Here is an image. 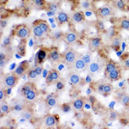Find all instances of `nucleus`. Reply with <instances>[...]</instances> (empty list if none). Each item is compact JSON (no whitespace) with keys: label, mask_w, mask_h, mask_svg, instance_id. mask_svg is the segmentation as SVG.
Returning a JSON list of instances; mask_svg holds the SVG:
<instances>
[{"label":"nucleus","mask_w":129,"mask_h":129,"mask_svg":"<svg viewBox=\"0 0 129 129\" xmlns=\"http://www.w3.org/2000/svg\"><path fill=\"white\" fill-rule=\"evenodd\" d=\"M78 54H79L74 49L69 47L66 48L64 52L62 54V62L70 69L73 64Z\"/></svg>","instance_id":"nucleus-1"},{"label":"nucleus","mask_w":129,"mask_h":129,"mask_svg":"<svg viewBox=\"0 0 129 129\" xmlns=\"http://www.w3.org/2000/svg\"><path fill=\"white\" fill-rule=\"evenodd\" d=\"M19 78L14 73V72H9L3 76L2 83L3 87L7 88H12L14 87L19 81Z\"/></svg>","instance_id":"nucleus-2"},{"label":"nucleus","mask_w":129,"mask_h":129,"mask_svg":"<svg viewBox=\"0 0 129 129\" xmlns=\"http://www.w3.org/2000/svg\"><path fill=\"white\" fill-rule=\"evenodd\" d=\"M105 63L106 62L103 59H98L92 61L87 68L88 74L91 75H95L100 73V71H101V70L105 68Z\"/></svg>","instance_id":"nucleus-3"},{"label":"nucleus","mask_w":129,"mask_h":129,"mask_svg":"<svg viewBox=\"0 0 129 129\" xmlns=\"http://www.w3.org/2000/svg\"><path fill=\"white\" fill-rule=\"evenodd\" d=\"M31 30L26 25L22 24V25H18L15 30V35L21 39V40H25L30 35Z\"/></svg>","instance_id":"nucleus-4"},{"label":"nucleus","mask_w":129,"mask_h":129,"mask_svg":"<svg viewBox=\"0 0 129 129\" xmlns=\"http://www.w3.org/2000/svg\"><path fill=\"white\" fill-rule=\"evenodd\" d=\"M114 12V9L109 5H105L96 10V14L100 18H105L110 16Z\"/></svg>","instance_id":"nucleus-5"},{"label":"nucleus","mask_w":129,"mask_h":129,"mask_svg":"<svg viewBox=\"0 0 129 129\" xmlns=\"http://www.w3.org/2000/svg\"><path fill=\"white\" fill-rule=\"evenodd\" d=\"M87 65L85 64L84 61L83 60L82 56L79 54L78 56H77L75 61L74 62L72 67L70 68V69H73V70H74V71L79 72L80 71H84L85 69H87Z\"/></svg>","instance_id":"nucleus-6"},{"label":"nucleus","mask_w":129,"mask_h":129,"mask_svg":"<svg viewBox=\"0 0 129 129\" xmlns=\"http://www.w3.org/2000/svg\"><path fill=\"white\" fill-rule=\"evenodd\" d=\"M79 39V34L76 31H69L64 34L63 41L68 45H72L76 43Z\"/></svg>","instance_id":"nucleus-7"},{"label":"nucleus","mask_w":129,"mask_h":129,"mask_svg":"<svg viewBox=\"0 0 129 129\" xmlns=\"http://www.w3.org/2000/svg\"><path fill=\"white\" fill-rule=\"evenodd\" d=\"M67 78L70 83L73 85H79L81 81V78L78 72L73 69H70L67 75Z\"/></svg>","instance_id":"nucleus-8"},{"label":"nucleus","mask_w":129,"mask_h":129,"mask_svg":"<svg viewBox=\"0 0 129 129\" xmlns=\"http://www.w3.org/2000/svg\"><path fill=\"white\" fill-rule=\"evenodd\" d=\"M29 69V63H27V62H24V63L19 64L13 72L17 76L20 78L21 77L23 76L24 75L27 74Z\"/></svg>","instance_id":"nucleus-9"},{"label":"nucleus","mask_w":129,"mask_h":129,"mask_svg":"<svg viewBox=\"0 0 129 129\" xmlns=\"http://www.w3.org/2000/svg\"><path fill=\"white\" fill-rule=\"evenodd\" d=\"M102 40L100 38H93L88 40V47L92 51L98 50L102 46Z\"/></svg>","instance_id":"nucleus-10"},{"label":"nucleus","mask_w":129,"mask_h":129,"mask_svg":"<svg viewBox=\"0 0 129 129\" xmlns=\"http://www.w3.org/2000/svg\"><path fill=\"white\" fill-rule=\"evenodd\" d=\"M32 32L33 34H34V38L36 40H39V41L45 40L46 38V36H47V34H45L44 32H43L42 30L40 28V26L37 25L36 23L33 25V26H32Z\"/></svg>","instance_id":"nucleus-11"},{"label":"nucleus","mask_w":129,"mask_h":129,"mask_svg":"<svg viewBox=\"0 0 129 129\" xmlns=\"http://www.w3.org/2000/svg\"><path fill=\"white\" fill-rule=\"evenodd\" d=\"M71 103H72L73 110H74L75 111H79V110H82L83 109L85 103H86V101H85V98L80 97V98H78L73 101H72Z\"/></svg>","instance_id":"nucleus-12"},{"label":"nucleus","mask_w":129,"mask_h":129,"mask_svg":"<svg viewBox=\"0 0 129 129\" xmlns=\"http://www.w3.org/2000/svg\"><path fill=\"white\" fill-rule=\"evenodd\" d=\"M34 116V113L33 110L29 107H25L20 112V117L25 121H30L33 119Z\"/></svg>","instance_id":"nucleus-13"},{"label":"nucleus","mask_w":129,"mask_h":129,"mask_svg":"<svg viewBox=\"0 0 129 129\" xmlns=\"http://www.w3.org/2000/svg\"><path fill=\"white\" fill-rule=\"evenodd\" d=\"M48 59L52 62L58 63L62 61V54L59 52L57 50L53 49L48 52Z\"/></svg>","instance_id":"nucleus-14"},{"label":"nucleus","mask_w":129,"mask_h":129,"mask_svg":"<svg viewBox=\"0 0 129 129\" xmlns=\"http://www.w3.org/2000/svg\"><path fill=\"white\" fill-rule=\"evenodd\" d=\"M69 19H70L69 15L64 11L59 12L56 18V21L59 25H62V24H64L69 22Z\"/></svg>","instance_id":"nucleus-15"},{"label":"nucleus","mask_w":129,"mask_h":129,"mask_svg":"<svg viewBox=\"0 0 129 129\" xmlns=\"http://www.w3.org/2000/svg\"><path fill=\"white\" fill-rule=\"evenodd\" d=\"M37 88V87L36 84L34 83V82L28 81L25 83L23 85L22 87L21 88L20 93L21 94V95L23 97L26 93H28L29 91L31 90L34 89V88Z\"/></svg>","instance_id":"nucleus-16"},{"label":"nucleus","mask_w":129,"mask_h":129,"mask_svg":"<svg viewBox=\"0 0 129 129\" xmlns=\"http://www.w3.org/2000/svg\"><path fill=\"white\" fill-rule=\"evenodd\" d=\"M36 23L40 26V28L42 30L43 32H44L45 34L48 35V34L51 33V28H50V25H48L47 21L40 19V20L37 21Z\"/></svg>","instance_id":"nucleus-17"},{"label":"nucleus","mask_w":129,"mask_h":129,"mask_svg":"<svg viewBox=\"0 0 129 129\" xmlns=\"http://www.w3.org/2000/svg\"><path fill=\"white\" fill-rule=\"evenodd\" d=\"M72 20L75 23H81L85 21V14L83 11H77L72 15Z\"/></svg>","instance_id":"nucleus-18"},{"label":"nucleus","mask_w":129,"mask_h":129,"mask_svg":"<svg viewBox=\"0 0 129 129\" xmlns=\"http://www.w3.org/2000/svg\"><path fill=\"white\" fill-rule=\"evenodd\" d=\"M121 76V69L117 67L116 70L113 71L107 75V78L111 81H115L119 79Z\"/></svg>","instance_id":"nucleus-19"},{"label":"nucleus","mask_w":129,"mask_h":129,"mask_svg":"<svg viewBox=\"0 0 129 129\" xmlns=\"http://www.w3.org/2000/svg\"><path fill=\"white\" fill-rule=\"evenodd\" d=\"M121 38L120 36L116 35L114 38L110 40V46L115 50H117L120 48L121 43Z\"/></svg>","instance_id":"nucleus-20"},{"label":"nucleus","mask_w":129,"mask_h":129,"mask_svg":"<svg viewBox=\"0 0 129 129\" xmlns=\"http://www.w3.org/2000/svg\"><path fill=\"white\" fill-rule=\"evenodd\" d=\"M38 95V90L37 88H36L31 90L28 93H26L23 97L26 101H33L36 100Z\"/></svg>","instance_id":"nucleus-21"},{"label":"nucleus","mask_w":129,"mask_h":129,"mask_svg":"<svg viewBox=\"0 0 129 129\" xmlns=\"http://www.w3.org/2000/svg\"><path fill=\"white\" fill-rule=\"evenodd\" d=\"M45 125L48 127H53L56 125V119L54 116L52 114L47 115L44 117Z\"/></svg>","instance_id":"nucleus-22"},{"label":"nucleus","mask_w":129,"mask_h":129,"mask_svg":"<svg viewBox=\"0 0 129 129\" xmlns=\"http://www.w3.org/2000/svg\"><path fill=\"white\" fill-rule=\"evenodd\" d=\"M117 68V65L114 62L112 61H109L106 62L105 65V74L106 76L109 73L116 70Z\"/></svg>","instance_id":"nucleus-23"},{"label":"nucleus","mask_w":129,"mask_h":129,"mask_svg":"<svg viewBox=\"0 0 129 129\" xmlns=\"http://www.w3.org/2000/svg\"><path fill=\"white\" fill-rule=\"evenodd\" d=\"M45 105L47 108H53L58 105V99L54 96H52L47 98L45 100Z\"/></svg>","instance_id":"nucleus-24"},{"label":"nucleus","mask_w":129,"mask_h":129,"mask_svg":"<svg viewBox=\"0 0 129 129\" xmlns=\"http://www.w3.org/2000/svg\"><path fill=\"white\" fill-rule=\"evenodd\" d=\"M120 117L119 113L115 110H110L107 113V119L110 121H114L118 119Z\"/></svg>","instance_id":"nucleus-25"},{"label":"nucleus","mask_w":129,"mask_h":129,"mask_svg":"<svg viewBox=\"0 0 129 129\" xmlns=\"http://www.w3.org/2000/svg\"><path fill=\"white\" fill-rule=\"evenodd\" d=\"M27 76H28V81L35 83V81H36L37 79H38L39 76L36 72L34 68V69L33 68H30L28 72H27Z\"/></svg>","instance_id":"nucleus-26"},{"label":"nucleus","mask_w":129,"mask_h":129,"mask_svg":"<svg viewBox=\"0 0 129 129\" xmlns=\"http://www.w3.org/2000/svg\"><path fill=\"white\" fill-rule=\"evenodd\" d=\"M64 34L63 32L61 30L55 31L54 32H52L51 34V38L54 41L56 42H59L61 41H63V37Z\"/></svg>","instance_id":"nucleus-27"},{"label":"nucleus","mask_w":129,"mask_h":129,"mask_svg":"<svg viewBox=\"0 0 129 129\" xmlns=\"http://www.w3.org/2000/svg\"><path fill=\"white\" fill-rule=\"evenodd\" d=\"M107 83L103 81H100L99 82H97L95 85V91L98 94H104V88Z\"/></svg>","instance_id":"nucleus-28"},{"label":"nucleus","mask_w":129,"mask_h":129,"mask_svg":"<svg viewBox=\"0 0 129 129\" xmlns=\"http://www.w3.org/2000/svg\"><path fill=\"white\" fill-rule=\"evenodd\" d=\"M46 57H47V52H46L45 50H43V49H41V50H39L36 57V59H38L39 64H40V63H42L45 59Z\"/></svg>","instance_id":"nucleus-29"},{"label":"nucleus","mask_w":129,"mask_h":129,"mask_svg":"<svg viewBox=\"0 0 129 129\" xmlns=\"http://www.w3.org/2000/svg\"><path fill=\"white\" fill-rule=\"evenodd\" d=\"M49 73L51 75L52 78L53 80L54 81V83H56V81L60 79V73L57 70L55 69H52L50 71Z\"/></svg>","instance_id":"nucleus-30"},{"label":"nucleus","mask_w":129,"mask_h":129,"mask_svg":"<svg viewBox=\"0 0 129 129\" xmlns=\"http://www.w3.org/2000/svg\"><path fill=\"white\" fill-rule=\"evenodd\" d=\"M83 60L84 61V62L85 63V64H87V67L88 65H89L90 64V63L92 62V54L90 52H88L86 53L85 54L83 55L82 56Z\"/></svg>","instance_id":"nucleus-31"},{"label":"nucleus","mask_w":129,"mask_h":129,"mask_svg":"<svg viewBox=\"0 0 129 129\" xmlns=\"http://www.w3.org/2000/svg\"><path fill=\"white\" fill-rule=\"evenodd\" d=\"M119 26L121 28L124 30H129V19H122L119 21Z\"/></svg>","instance_id":"nucleus-32"},{"label":"nucleus","mask_w":129,"mask_h":129,"mask_svg":"<svg viewBox=\"0 0 129 129\" xmlns=\"http://www.w3.org/2000/svg\"><path fill=\"white\" fill-rule=\"evenodd\" d=\"M0 109H1V112L4 114H8L10 110V107L9 105L5 101H2L1 102V105H0Z\"/></svg>","instance_id":"nucleus-33"},{"label":"nucleus","mask_w":129,"mask_h":129,"mask_svg":"<svg viewBox=\"0 0 129 129\" xmlns=\"http://www.w3.org/2000/svg\"><path fill=\"white\" fill-rule=\"evenodd\" d=\"M125 3L123 0H117L114 3V6L115 7V8L119 9V10H123L125 9Z\"/></svg>","instance_id":"nucleus-34"},{"label":"nucleus","mask_w":129,"mask_h":129,"mask_svg":"<svg viewBox=\"0 0 129 129\" xmlns=\"http://www.w3.org/2000/svg\"><path fill=\"white\" fill-rule=\"evenodd\" d=\"M73 109L72 106V103H67L63 104L61 106V110L65 114H67V113L70 112L72 111V110Z\"/></svg>","instance_id":"nucleus-35"},{"label":"nucleus","mask_w":129,"mask_h":129,"mask_svg":"<svg viewBox=\"0 0 129 129\" xmlns=\"http://www.w3.org/2000/svg\"><path fill=\"white\" fill-rule=\"evenodd\" d=\"M119 101L121 102L123 105L124 106H128L129 105V95L126 92H124L123 96L121 98V100H119Z\"/></svg>","instance_id":"nucleus-36"},{"label":"nucleus","mask_w":129,"mask_h":129,"mask_svg":"<svg viewBox=\"0 0 129 129\" xmlns=\"http://www.w3.org/2000/svg\"><path fill=\"white\" fill-rule=\"evenodd\" d=\"M56 88L58 90H62L64 89V87H65V82H64V79H59L56 82Z\"/></svg>","instance_id":"nucleus-37"},{"label":"nucleus","mask_w":129,"mask_h":129,"mask_svg":"<svg viewBox=\"0 0 129 129\" xmlns=\"http://www.w3.org/2000/svg\"><path fill=\"white\" fill-rule=\"evenodd\" d=\"M45 0H33V3L38 9H41L45 5Z\"/></svg>","instance_id":"nucleus-38"},{"label":"nucleus","mask_w":129,"mask_h":129,"mask_svg":"<svg viewBox=\"0 0 129 129\" xmlns=\"http://www.w3.org/2000/svg\"><path fill=\"white\" fill-rule=\"evenodd\" d=\"M7 98V92L5 88H2L0 89V101L1 102L5 101Z\"/></svg>","instance_id":"nucleus-39"},{"label":"nucleus","mask_w":129,"mask_h":129,"mask_svg":"<svg viewBox=\"0 0 129 129\" xmlns=\"http://www.w3.org/2000/svg\"><path fill=\"white\" fill-rule=\"evenodd\" d=\"M114 90V87H113L111 83H107L105 86L104 88V94H109L110 93H111Z\"/></svg>","instance_id":"nucleus-40"},{"label":"nucleus","mask_w":129,"mask_h":129,"mask_svg":"<svg viewBox=\"0 0 129 129\" xmlns=\"http://www.w3.org/2000/svg\"><path fill=\"white\" fill-rule=\"evenodd\" d=\"M81 7L84 9H86V10H89V9L92 8L91 3H90V2L88 1V0H84L83 2L81 3Z\"/></svg>","instance_id":"nucleus-41"},{"label":"nucleus","mask_w":129,"mask_h":129,"mask_svg":"<svg viewBox=\"0 0 129 129\" xmlns=\"http://www.w3.org/2000/svg\"><path fill=\"white\" fill-rule=\"evenodd\" d=\"M45 81H46V83H47L48 85H52V84L54 83V80H53L51 76V75H50V74L49 73V72H48L47 77H46Z\"/></svg>","instance_id":"nucleus-42"},{"label":"nucleus","mask_w":129,"mask_h":129,"mask_svg":"<svg viewBox=\"0 0 129 129\" xmlns=\"http://www.w3.org/2000/svg\"><path fill=\"white\" fill-rule=\"evenodd\" d=\"M25 107H24V105L22 103H17L15 105V107H14V110H15L17 112H21Z\"/></svg>","instance_id":"nucleus-43"},{"label":"nucleus","mask_w":129,"mask_h":129,"mask_svg":"<svg viewBox=\"0 0 129 129\" xmlns=\"http://www.w3.org/2000/svg\"><path fill=\"white\" fill-rule=\"evenodd\" d=\"M18 50H19V52L21 53V54L23 55L25 51V43L23 45V43H21L18 46Z\"/></svg>","instance_id":"nucleus-44"},{"label":"nucleus","mask_w":129,"mask_h":129,"mask_svg":"<svg viewBox=\"0 0 129 129\" xmlns=\"http://www.w3.org/2000/svg\"><path fill=\"white\" fill-rule=\"evenodd\" d=\"M48 9L50 10V11H54V10H57L58 9V7H57V5L56 3H52L48 5Z\"/></svg>","instance_id":"nucleus-45"},{"label":"nucleus","mask_w":129,"mask_h":129,"mask_svg":"<svg viewBox=\"0 0 129 129\" xmlns=\"http://www.w3.org/2000/svg\"><path fill=\"white\" fill-rule=\"evenodd\" d=\"M8 57H9V56H7V54L6 53L3 52H2L1 54H0V61H9V59H8Z\"/></svg>","instance_id":"nucleus-46"},{"label":"nucleus","mask_w":129,"mask_h":129,"mask_svg":"<svg viewBox=\"0 0 129 129\" xmlns=\"http://www.w3.org/2000/svg\"><path fill=\"white\" fill-rule=\"evenodd\" d=\"M11 44V38L10 37H8L6 39H5L3 41V45L5 46V47H9Z\"/></svg>","instance_id":"nucleus-47"},{"label":"nucleus","mask_w":129,"mask_h":129,"mask_svg":"<svg viewBox=\"0 0 129 129\" xmlns=\"http://www.w3.org/2000/svg\"><path fill=\"white\" fill-rule=\"evenodd\" d=\"M34 69H35V71L36 72V73L38 74V76H40L41 72H42V67L40 66V64H39L38 66H37L36 67H35Z\"/></svg>","instance_id":"nucleus-48"},{"label":"nucleus","mask_w":129,"mask_h":129,"mask_svg":"<svg viewBox=\"0 0 129 129\" xmlns=\"http://www.w3.org/2000/svg\"><path fill=\"white\" fill-rule=\"evenodd\" d=\"M96 26L97 28H98L100 30H103V29H104V24L102 22H100V21H98V23L96 24Z\"/></svg>","instance_id":"nucleus-49"},{"label":"nucleus","mask_w":129,"mask_h":129,"mask_svg":"<svg viewBox=\"0 0 129 129\" xmlns=\"http://www.w3.org/2000/svg\"><path fill=\"white\" fill-rule=\"evenodd\" d=\"M123 67H125V69H127V70H129V58L126 59V60L124 61V63H123Z\"/></svg>","instance_id":"nucleus-50"},{"label":"nucleus","mask_w":129,"mask_h":129,"mask_svg":"<svg viewBox=\"0 0 129 129\" xmlns=\"http://www.w3.org/2000/svg\"><path fill=\"white\" fill-rule=\"evenodd\" d=\"M123 94H124V92H119L118 93H117L116 94V97H117V100H120L121 98H122L123 96Z\"/></svg>","instance_id":"nucleus-51"},{"label":"nucleus","mask_w":129,"mask_h":129,"mask_svg":"<svg viewBox=\"0 0 129 129\" xmlns=\"http://www.w3.org/2000/svg\"><path fill=\"white\" fill-rule=\"evenodd\" d=\"M7 61H0V64H1V67H3L5 65Z\"/></svg>","instance_id":"nucleus-52"},{"label":"nucleus","mask_w":129,"mask_h":129,"mask_svg":"<svg viewBox=\"0 0 129 129\" xmlns=\"http://www.w3.org/2000/svg\"><path fill=\"white\" fill-rule=\"evenodd\" d=\"M1 1H2V2H7L9 0H1Z\"/></svg>","instance_id":"nucleus-53"}]
</instances>
